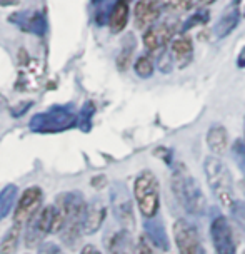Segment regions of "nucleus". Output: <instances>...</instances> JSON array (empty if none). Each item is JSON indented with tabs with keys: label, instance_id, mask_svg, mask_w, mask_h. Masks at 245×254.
<instances>
[{
	"label": "nucleus",
	"instance_id": "nucleus-1",
	"mask_svg": "<svg viewBox=\"0 0 245 254\" xmlns=\"http://www.w3.org/2000/svg\"><path fill=\"white\" fill-rule=\"evenodd\" d=\"M58 216H60V233L62 241L67 246L74 248L80 239V233L84 231L85 212L87 204L80 192H67L58 199Z\"/></svg>",
	"mask_w": 245,
	"mask_h": 254
},
{
	"label": "nucleus",
	"instance_id": "nucleus-2",
	"mask_svg": "<svg viewBox=\"0 0 245 254\" xmlns=\"http://www.w3.org/2000/svg\"><path fill=\"white\" fill-rule=\"evenodd\" d=\"M172 192L189 214L200 216L205 212L207 199L203 196L200 186L182 164L177 166L172 174Z\"/></svg>",
	"mask_w": 245,
	"mask_h": 254
},
{
	"label": "nucleus",
	"instance_id": "nucleus-3",
	"mask_svg": "<svg viewBox=\"0 0 245 254\" xmlns=\"http://www.w3.org/2000/svg\"><path fill=\"white\" fill-rule=\"evenodd\" d=\"M203 171H205L207 184L214 192V196L219 199L220 204L232 209L237 201L234 199L232 174H230L227 164L219 156H208L203 161Z\"/></svg>",
	"mask_w": 245,
	"mask_h": 254
},
{
	"label": "nucleus",
	"instance_id": "nucleus-4",
	"mask_svg": "<svg viewBox=\"0 0 245 254\" xmlns=\"http://www.w3.org/2000/svg\"><path fill=\"white\" fill-rule=\"evenodd\" d=\"M134 194L137 199L139 209L145 219H150L158 214L160 207V188H158V179L152 171H142L135 178L134 183Z\"/></svg>",
	"mask_w": 245,
	"mask_h": 254
},
{
	"label": "nucleus",
	"instance_id": "nucleus-5",
	"mask_svg": "<svg viewBox=\"0 0 245 254\" xmlns=\"http://www.w3.org/2000/svg\"><path fill=\"white\" fill-rule=\"evenodd\" d=\"M79 114L72 111L70 106H55L47 112L34 116L29 122L34 132H60L77 126Z\"/></svg>",
	"mask_w": 245,
	"mask_h": 254
},
{
	"label": "nucleus",
	"instance_id": "nucleus-6",
	"mask_svg": "<svg viewBox=\"0 0 245 254\" xmlns=\"http://www.w3.org/2000/svg\"><path fill=\"white\" fill-rule=\"evenodd\" d=\"M60 228V216L58 209L53 206H47L40 209L32 219L27 222L25 231V244L27 248H37L42 239L52 231H58Z\"/></svg>",
	"mask_w": 245,
	"mask_h": 254
},
{
	"label": "nucleus",
	"instance_id": "nucleus-7",
	"mask_svg": "<svg viewBox=\"0 0 245 254\" xmlns=\"http://www.w3.org/2000/svg\"><path fill=\"white\" fill-rule=\"evenodd\" d=\"M174 239L180 254H207L197 228L187 219L174 222Z\"/></svg>",
	"mask_w": 245,
	"mask_h": 254
},
{
	"label": "nucleus",
	"instance_id": "nucleus-8",
	"mask_svg": "<svg viewBox=\"0 0 245 254\" xmlns=\"http://www.w3.org/2000/svg\"><path fill=\"white\" fill-rule=\"evenodd\" d=\"M210 236L212 243H214V249L217 254H235L237 248H235V238L230 228V222L225 216L220 212H214L210 222Z\"/></svg>",
	"mask_w": 245,
	"mask_h": 254
},
{
	"label": "nucleus",
	"instance_id": "nucleus-9",
	"mask_svg": "<svg viewBox=\"0 0 245 254\" xmlns=\"http://www.w3.org/2000/svg\"><path fill=\"white\" fill-rule=\"evenodd\" d=\"M174 34L175 29L172 24H167V22H163V24H153L144 32L142 40L148 52L153 54V56H162L165 52L167 45H170V42L174 40Z\"/></svg>",
	"mask_w": 245,
	"mask_h": 254
},
{
	"label": "nucleus",
	"instance_id": "nucleus-10",
	"mask_svg": "<svg viewBox=\"0 0 245 254\" xmlns=\"http://www.w3.org/2000/svg\"><path fill=\"white\" fill-rule=\"evenodd\" d=\"M40 201H42V189L37 188V186L25 189L15 207V212H13V224H27L32 217L37 214Z\"/></svg>",
	"mask_w": 245,
	"mask_h": 254
},
{
	"label": "nucleus",
	"instance_id": "nucleus-11",
	"mask_svg": "<svg viewBox=\"0 0 245 254\" xmlns=\"http://www.w3.org/2000/svg\"><path fill=\"white\" fill-rule=\"evenodd\" d=\"M112 207L113 214L119 219L120 224H124L125 228H132L134 226V207L130 196L127 192L125 186L115 184L112 189Z\"/></svg>",
	"mask_w": 245,
	"mask_h": 254
},
{
	"label": "nucleus",
	"instance_id": "nucleus-12",
	"mask_svg": "<svg viewBox=\"0 0 245 254\" xmlns=\"http://www.w3.org/2000/svg\"><path fill=\"white\" fill-rule=\"evenodd\" d=\"M8 22L17 25L20 30L29 32L34 35H44L47 32V22H45L44 15L35 10H24L15 12L8 17Z\"/></svg>",
	"mask_w": 245,
	"mask_h": 254
},
{
	"label": "nucleus",
	"instance_id": "nucleus-13",
	"mask_svg": "<svg viewBox=\"0 0 245 254\" xmlns=\"http://www.w3.org/2000/svg\"><path fill=\"white\" fill-rule=\"evenodd\" d=\"M162 5L158 3V0H139L137 5L134 8V17H135V25L137 29L147 30L148 27L157 24L158 17H160Z\"/></svg>",
	"mask_w": 245,
	"mask_h": 254
},
{
	"label": "nucleus",
	"instance_id": "nucleus-14",
	"mask_svg": "<svg viewBox=\"0 0 245 254\" xmlns=\"http://www.w3.org/2000/svg\"><path fill=\"white\" fill-rule=\"evenodd\" d=\"M169 54L172 57V61L179 69H184L187 67L194 59V45L190 37H187L185 34H180L174 37V40L170 42V49Z\"/></svg>",
	"mask_w": 245,
	"mask_h": 254
},
{
	"label": "nucleus",
	"instance_id": "nucleus-15",
	"mask_svg": "<svg viewBox=\"0 0 245 254\" xmlns=\"http://www.w3.org/2000/svg\"><path fill=\"white\" fill-rule=\"evenodd\" d=\"M144 229H145V236L148 238L153 246L157 249H162V251H169L170 249V243H169V236L165 233V226L163 222L158 219V217H150L144 222Z\"/></svg>",
	"mask_w": 245,
	"mask_h": 254
},
{
	"label": "nucleus",
	"instance_id": "nucleus-16",
	"mask_svg": "<svg viewBox=\"0 0 245 254\" xmlns=\"http://www.w3.org/2000/svg\"><path fill=\"white\" fill-rule=\"evenodd\" d=\"M207 146L214 156H224L229 149V132L222 124L210 126L207 132Z\"/></svg>",
	"mask_w": 245,
	"mask_h": 254
},
{
	"label": "nucleus",
	"instance_id": "nucleus-17",
	"mask_svg": "<svg viewBox=\"0 0 245 254\" xmlns=\"http://www.w3.org/2000/svg\"><path fill=\"white\" fill-rule=\"evenodd\" d=\"M239 20H240V8L237 3H234V5H230L222 13L219 22L215 24L214 35L217 39H225L227 35L232 34L235 27L239 25Z\"/></svg>",
	"mask_w": 245,
	"mask_h": 254
},
{
	"label": "nucleus",
	"instance_id": "nucleus-18",
	"mask_svg": "<svg viewBox=\"0 0 245 254\" xmlns=\"http://www.w3.org/2000/svg\"><path fill=\"white\" fill-rule=\"evenodd\" d=\"M107 209L100 201H94L90 202V206H87V212H85V221H84V233L85 234H94L100 229V226L103 224L105 219Z\"/></svg>",
	"mask_w": 245,
	"mask_h": 254
},
{
	"label": "nucleus",
	"instance_id": "nucleus-19",
	"mask_svg": "<svg viewBox=\"0 0 245 254\" xmlns=\"http://www.w3.org/2000/svg\"><path fill=\"white\" fill-rule=\"evenodd\" d=\"M129 0H117L112 5V10L108 13V27L113 34H119L125 29L129 22Z\"/></svg>",
	"mask_w": 245,
	"mask_h": 254
},
{
	"label": "nucleus",
	"instance_id": "nucleus-20",
	"mask_svg": "<svg viewBox=\"0 0 245 254\" xmlns=\"http://www.w3.org/2000/svg\"><path fill=\"white\" fill-rule=\"evenodd\" d=\"M108 253L110 254H130L132 253V238L129 231H119L112 236L108 243Z\"/></svg>",
	"mask_w": 245,
	"mask_h": 254
},
{
	"label": "nucleus",
	"instance_id": "nucleus-21",
	"mask_svg": "<svg viewBox=\"0 0 245 254\" xmlns=\"http://www.w3.org/2000/svg\"><path fill=\"white\" fill-rule=\"evenodd\" d=\"M15 196H17L15 184H8L2 189V192H0V221L8 216V212H10L13 206V201H15Z\"/></svg>",
	"mask_w": 245,
	"mask_h": 254
},
{
	"label": "nucleus",
	"instance_id": "nucleus-22",
	"mask_svg": "<svg viewBox=\"0 0 245 254\" xmlns=\"http://www.w3.org/2000/svg\"><path fill=\"white\" fill-rule=\"evenodd\" d=\"M20 231L22 226L19 224H13L12 229H8V233L3 238L2 244H0V254H13L17 249V243H19L20 238Z\"/></svg>",
	"mask_w": 245,
	"mask_h": 254
},
{
	"label": "nucleus",
	"instance_id": "nucleus-23",
	"mask_svg": "<svg viewBox=\"0 0 245 254\" xmlns=\"http://www.w3.org/2000/svg\"><path fill=\"white\" fill-rule=\"evenodd\" d=\"M153 69H155V67H153V61L148 56H140L134 64L135 74H137L139 77H142V79H148V77H152Z\"/></svg>",
	"mask_w": 245,
	"mask_h": 254
},
{
	"label": "nucleus",
	"instance_id": "nucleus-24",
	"mask_svg": "<svg viewBox=\"0 0 245 254\" xmlns=\"http://www.w3.org/2000/svg\"><path fill=\"white\" fill-rule=\"evenodd\" d=\"M94 112H95V106L90 101H87L82 107L80 114H79V127L84 132H89L90 127H92V117H94Z\"/></svg>",
	"mask_w": 245,
	"mask_h": 254
},
{
	"label": "nucleus",
	"instance_id": "nucleus-25",
	"mask_svg": "<svg viewBox=\"0 0 245 254\" xmlns=\"http://www.w3.org/2000/svg\"><path fill=\"white\" fill-rule=\"evenodd\" d=\"M158 3L162 5V8L174 13L187 12L194 7V0H158Z\"/></svg>",
	"mask_w": 245,
	"mask_h": 254
},
{
	"label": "nucleus",
	"instance_id": "nucleus-26",
	"mask_svg": "<svg viewBox=\"0 0 245 254\" xmlns=\"http://www.w3.org/2000/svg\"><path fill=\"white\" fill-rule=\"evenodd\" d=\"M232 157L235 161V164L240 169V172L245 176V142L242 139L234 140L232 144Z\"/></svg>",
	"mask_w": 245,
	"mask_h": 254
},
{
	"label": "nucleus",
	"instance_id": "nucleus-27",
	"mask_svg": "<svg viewBox=\"0 0 245 254\" xmlns=\"http://www.w3.org/2000/svg\"><path fill=\"white\" fill-rule=\"evenodd\" d=\"M208 22V12L207 10H197L194 13L190 19L185 22L184 27H182V32L180 34H185L187 30L190 29H194V27H197V25H203V24H207Z\"/></svg>",
	"mask_w": 245,
	"mask_h": 254
},
{
	"label": "nucleus",
	"instance_id": "nucleus-28",
	"mask_svg": "<svg viewBox=\"0 0 245 254\" xmlns=\"http://www.w3.org/2000/svg\"><path fill=\"white\" fill-rule=\"evenodd\" d=\"M132 52H134V42L130 45H124L122 52L119 54V57H117V67H119V70H127V67H129V64H130V57H132Z\"/></svg>",
	"mask_w": 245,
	"mask_h": 254
},
{
	"label": "nucleus",
	"instance_id": "nucleus-29",
	"mask_svg": "<svg viewBox=\"0 0 245 254\" xmlns=\"http://www.w3.org/2000/svg\"><path fill=\"white\" fill-rule=\"evenodd\" d=\"M135 254H152L150 243L145 241V238H140L139 244H137V249H135Z\"/></svg>",
	"mask_w": 245,
	"mask_h": 254
},
{
	"label": "nucleus",
	"instance_id": "nucleus-30",
	"mask_svg": "<svg viewBox=\"0 0 245 254\" xmlns=\"http://www.w3.org/2000/svg\"><path fill=\"white\" fill-rule=\"evenodd\" d=\"M40 254H63V251L57 246V244L49 243V244H44V246L40 248Z\"/></svg>",
	"mask_w": 245,
	"mask_h": 254
},
{
	"label": "nucleus",
	"instance_id": "nucleus-31",
	"mask_svg": "<svg viewBox=\"0 0 245 254\" xmlns=\"http://www.w3.org/2000/svg\"><path fill=\"white\" fill-rule=\"evenodd\" d=\"M30 106H32L30 102H27V104L20 102V104H19V106H17V107H12V109H10V112H12V116H13V117H19V116H22V114H24V112H25L27 109H29Z\"/></svg>",
	"mask_w": 245,
	"mask_h": 254
},
{
	"label": "nucleus",
	"instance_id": "nucleus-32",
	"mask_svg": "<svg viewBox=\"0 0 245 254\" xmlns=\"http://www.w3.org/2000/svg\"><path fill=\"white\" fill-rule=\"evenodd\" d=\"M80 254H102L100 251H98L95 246H85L84 249H82V253Z\"/></svg>",
	"mask_w": 245,
	"mask_h": 254
},
{
	"label": "nucleus",
	"instance_id": "nucleus-33",
	"mask_svg": "<svg viewBox=\"0 0 245 254\" xmlns=\"http://www.w3.org/2000/svg\"><path fill=\"white\" fill-rule=\"evenodd\" d=\"M237 65L242 69V67H245V47L240 51V54H239V59H237Z\"/></svg>",
	"mask_w": 245,
	"mask_h": 254
},
{
	"label": "nucleus",
	"instance_id": "nucleus-34",
	"mask_svg": "<svg viewBox=\"0 0 245 254\" xmlns=\"http://www.w3.org/2000/svg\"><path fill=\"white\" fill-rule=\"evenodd\" d=\"M214 2H217V0H194V3H197V5H200V7H207Z\"/></svg>",
	"mask_w": 245,
	"mask_h": 254
},
{
	"label": "nucleus",
	"instance_id": "nucleus-35",
	"mask_svg": "<svg viewBox=\"0 0 245 254\" xmlns=\"http://www.w3.org/2000/svg\"><path fill=\"white\" fill-rule=\"evenodd\" d=\"M19 0H0V7H7V5H17Z\"/></svg>",
	"mask_w": 245,
	"mask_h": 254
},
{
	"label": "nucleus",
	"instance_id": "nucleus-36",
	"mask_svg": "<svg viewBox=\"0 0 245 254\" xmlns=\"http://www.w3.org/2000/svg\"><path fill=\"white\" fill-rule=\"evenodd\" d=\"M244 17H245V5H244Z\"/></svg>",
	"mask_w": 245,
	"mask_h": 254
}]
</instances>
